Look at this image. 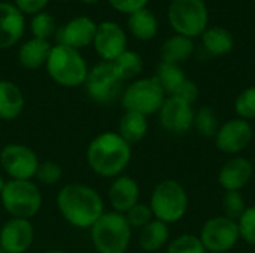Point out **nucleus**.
Returning <instances> with one entry per match:
<instances>
[{
    "label": "nucleus",
    "instance_id": "nucleus-35",
    "mask_svg": "<svg viewBox=\"0 0 255 253\" xmlns=\"http://www.w3.org/2000/svg\"><path fill=\"white\" fill-rule=\"evenodd\" d=\"M239 234L245 243L255 246V206L247 207L242 216L238 219Z\"/></svg>",
    "mask_w": 255,
    "mask_h": 253
},
{
    "label": "nucleus",
    "instance_id": "nucleus-27",
    "mask_svg": "<svg viewBox=\"0 0 255 253\" xmlns=\"http://www.w3.org/2000/svg\"><path fill=\"white\" fill-rule=\"evenodd\" d=\"M154 78L160 84L163 91L169 95H173L178 91V88L182 85V82L187 79L184 70L178 64H169V63H160Z\"/></svg>",
    "mask_w": 255,
    "mask_h": 253
},
{
    "label": "nucleus",
    "instance_id": "nucleus-13",
    "mask_svg": "<svg viewBox=\"0 0 255 253\" xmlns=\"http://www.w3.org/2000/svg\"><path fill=\"white\" fill-rule=\"evenodd\" d=\"M215 139V146L227 155H239L253 140V127L248 121L235 118L224 122Z\"/></svg>",
    "mask_w": 255,
    "mask_h": 253
},
{
    "label": "nucleus",
    "instance_id": "nucleus-33",
    "mask_svg": "<svg viewBox=\"0 0 255 253\" xmlns=\"http://www.w3.org/2000/svg\"><path fill=\"white\" fill-rule=\"evenodd\" d=\"M235 110L241 119L253 121L255 119V86L244 89L235 101Z\"/></svg>",
    "mask_w": 255,
    "mask_h": 253
},
{
    "label": "nucleus",
    "instance_id": "nucleus-34",
    "mask_svg": "<svg viewBox=\"0 0 255 253\" xmlns=\"http://www.w3.org/2000/svg\"><path fill=\"white\" fill-rule=\"evenodd\" d=\"M124 216L131 228H139V230H142L145 225H148L154 219L149 204H142V203H137Z\"/></svg>",
    "mask_w": 255,
    "mask_h": 253
},
{
    "label": "nucleus",
    "instance_id": "nucleus-45",
    "mask_svg": "<svg viewBox=\"0 0 255 253\" xmlns=\"http://www.w3.org/2000/svg\"><path fill=\"white\" fill-rule=\"evenodd\" d=\"M253 1H254V4H255V0H253Z\"/></svg>",
    "mask_w": 255,
    "mask_h": 253
},
{
    "label": "nucleus",
    "instance_id": "nucleus-15",
    "mask_svg": "<svg viewBox=\"0 0 255 253\" xmlns=\"http://www.w3.org/2000/svg\"><path fill=\"white\" fill-rule=\"evenodd\" d=\"M96 30L97 24L90 16H76L57 28L54 36L57 45H64L79 51L81 48L93 45Z\"/></svg>",
    "mask_w": 255,
    "mask_h": 253
},
{
    "label": "nucleus",
    "instance_id": "nucleus-4",
    "mask_svg": "<svg viewBox=\"0 0 255 253\" xmlns=\"http://www.w3.org/2000/svg\"><path fill=\"white\" fill-rule=\"evenodd\" d=\"M93 246L99 253H126L131 240V227L124 215L105 212L90 228Z\"/></svg>",
    "mask_w": 255,
    "mask_h": 253
},
{
    "label": "nucleus",
    "instance_id": "nucleus-36",
    "mask_svg": "<svg viewBox=\"0 0 255 253\" xmlns=\"http://www.w3.org/2000/svg\"><path fill=\"white\" fill-rule=\"evenodd\" d=\"M61 176H63V169L60 164H57L54 161H43L39 164L34 177H37V180L40 183L55 185L61 179Z\"/></svg>",
    "mask_w": 255,
    "mask_h": 253
},
{
    "label": "nucleus",
    "instance_id": "nucleus-2",
    "mask_svg": "<svg viewBox=\"0 0 255 253\" xmlns=\"http://www.w3.org/2000/svg\"><path fill=\"white\" fill-rule=\"evenodd\" d=\"M131 160V146L114 131L96 136L87 149L90 169L102 177H118Z\"/></svg>",
    "mask_w": 255,
    "mask_h": 253
},
{
    "label": "nucleus",
    "instance_id": "nucleus-8",
    "mask_svg": "<svg viewBox=\"0 0 255 253\" xmlns=\"http://www.w3.org/2000/svg\"><path fill=\"white\" fill-rule=\"evenodd\" d=\"M164 100L166 92L154 76L131 82L121 94V103L126 110L137 112L145 116L157 113Z\"/></svg>",
    "mask_w": 255,
    "mask_h": 253
},
{
    "label": "nucleus",
    "instance_id": "nucleus-38",
    "mask_svg": "<svg viewBox=\"0 0 255 253\" xmlns=\"http://www.w3.org/2000/svg\"><path fill=\"white\" fill-rule=\"evenodd\" d=\"M48 3L49 0H13L15 7L22 15H36L39 12H43Z\"/></svg>",
    "mask_w": 255,
    "mask_h": 253
},
{
    "label": "nucleus",
    "instance_id": "nucleus-26",
    "mask_svg": "<svg viewBox=\"0 0 255 253\" xmlns=\"http://www.w3.org/2000/svg\"><path fill=\"white\" fill-rule=\"evenodd\" d=\"M169 237H170L169 225L158 219H152L148 225H145L140 230L139 245L145 252H157L167 245Z\"/></svg>",
    "mask_w": 255,
    "mask_h": 253
},
{
    "label": "nucleus",
    "instance_id": "nucleus-1",
    "mask_svg": "<svg viewBox=\"0 0 255 253\" xmlns=\"http://www.w3.org/2000/svg\"><path fill=\"white\" fill-rule=\"evenodd\" d=\"M57 207L61 216L76 228H91L105 213L100 194L84 183L64 185L57 195Z\"/></svg>",
    "mask_w": 255,
    "mask_h": 253
},
{
    "label": "nucleus",
    "instance_id": "nucleus-30",
    "mask_svg": "<svg viewBox=\"0 0 255 253\" xmlns=\"http://www.w3.org/2000/svg\"><path fill=\"white\" fill-rule=\"evenodd\" d=\"M30 30L33 33V37L36 39H43L48 40L52 34H55V19L51 13L48 12H39L33 15L30 21Z\"/></svg>",
    "mask_w": 255,
    "mask_h": 253
},
{
    "label": "nucleus",
    "instance_id": "nucleus-25",
    "mask_svg": "<svg viewBox=\"0 0 255 253\" xmlns=\"http://www.w3.org/2000/svg\"><path fill=\"white\" fill-rule=\"evenodd\" d=\"M148 133L146 116L137 112L126 110L118 124V134L131 146L133 143L140 142Z\"/></svg>",
    "mask_w": 255,
    "mask_h": 253
},
{
    "label": "nucleus",
    "instance_id": "nucleus-22",
    "mask_svg": "<svg viewBox=\"0 0 255 253\" xmlns=\"http://www.w3.org/2000/svg\"><path fill=\"white\" fill-rule=\"evenodd\" d=\"M194 52V42L190 37L173 34L169 39L164 40V43L160 48V57L161 63L169 64H181L187 61Z\"/></svg>",
    "mask_w": 255,
    "mask_h": 253
},
{
    "label": "nucleus",
    "instance_id": "nucleus-41",
    "mask_svg": "<svg viewBox=\"0 0 255 253\" xmlns=\"http://www.w3.org/2000/svg\"><path fill=\"white\" fill-rule=\"evenodd\" d=\"M4 183H6V182H4L3 177L0 176V194H1V191H3V188H4Z\"/></svg>",
    "mask_w": 255,
    "mask_h": 253
},
{
    "label": "nucleus",
    "instance_id": "nucleus-11",
    "mask_svg": "<svg viewBox=\"0 0 255 253\" xmlns=\"http://www.w3.org/2000/svg\"><path fill=\"white\" fill-rule=\"evenodd\" d=\"M37 154L21 143H9L0 151V166L13 180H31L39 167Z\"/></svg>",
    "mask_w": 255,
    "mask_h": 253
},
{
    "label": "nucleus",
    "instance_id": "nucleus-5",
    "mask_svg": "<svg viewBox=\"0 0 255 253\" xmlns=\"http://www.w3.org/2000/svg\"><path fill=\"white\" fill-rule=\"evenodd\" d=\"M149 207L155 219L164 224L181 221L188 210V195L185 188L173 179H164L154 188Z\"/></svg>",
    "mask_w": 255,
    "mask_h": 253
},
{
    "label": "nucleus",
    "instance_id": "nucleus-39",
    "mask_svg": "<svg viewBox=\"0 0 255 253\" xmlns=\"http://www.w3.org/2000/svg\"><path fill=\"white\" fill-rule=\"evenodd\" d=\"M173 95H176V97H179V98L188 101L190 104H193V103L197 100V97H199V86H197L193 81L185 79V81L182 82V85L178 88V91H176Z\"/></svg>",
    "mask_w": 255,
    "mask_h": 253
},
{
    "label": "nucleus",
    "instance_id": "nucleus-16",
    "mask_svg": "<svg viewBox=\"0 0 255 253\" xmlns=\"http://www.w3.org/2000/svg\"><path fill=\"white\" fill-rule=\"evenodd\" d=\"M34 239V228L28 219L10 218L0 230V248L6 253H25Z\"/></svg>",
    "mask_w": 255,
    "mask_h": 253
},
{
    "label": "nucleus",
    "instance_id": "nucleus-19",
    "mask_svg": "<svg viewBox=\"0 0 255 253\" xmlns=\"http://www.w3.org/2000/svg\"><path fill=\"white\" fill-rule=\"evenodd\" d=\"M108 197L114 212L126 215L131 207H134L139 203L140 189L133 177L118 176L111 183Z\"/></svg>",
    "mask_w": 255,
    "mask_h": 253
},
{
    "label": "nucleus",
    "instance_id": "nucleus-12",
    "mask_svg": "<svg viewBox=\"0 0 255 253\" xmlns=\"http://www.w3.org/2000/svg\"><path fill=\"white\" fill-rule=\"evenodd\" d=\"M194 113L196 112L193 110V104L176 95H169L158 110V118L161 127L166 131L173 134H184L193 128Z\"/></svg>",
    "mask_w": 255,
    "mask_h": 253
},
{
    "label": "nucleus",
    "instance_id": "nucleus-14",
    "mask_svg": "<svg viewBox=\"0 0 255 253\" xmlns=\"http://www.w3.org/2000/svg\"><path fill=\"white\" fill-rule=\"evenodd\" d=\"M93 46L102 61L112 63L127 49L126 31L114 21H103L97 24Z\"/></svg>",
    "mask_w": 255,
    "mask_h": 253
},
{
    "label": "nucleus",
    "instance_id": "nucleus-40",
    "mask_svg": "<svg viewBox=\"0 0 255 253\" xmlns=\"http://www.w3.org/2000/svg\"><path fill=\"white\" fill-rule=\"evenodd\" d=\"M43 253H67V252L61 251V249H49V251H45Z\"/></svg>",
    "mask_w": 255,
    "mask_h": 253
},
{
    "label": "nucleus",
    "instance_id": "nucleus-44",
    "mask_svg": "<svg viewBox=\"0 0 255 253\" xmlns=\"http://www.w3.org/2000/svg\"><path fill=\"white\" fill-rule=\"evenodd\" d=\"M61 1H67V0H61Z\"/></svg>",
    "mask_w": 255,
    "mask_h": 253
},
{
    "label": "nucleus",
    "instance_id": "nucleus-17",
    "mask_svg": "<svg viewBox=\"0 0 255 253\" xmlns=\"http://www.w3.org/2000/svg\"><path fill=\"white\" fill-rule=\"evenodd\" d=\"M254 167L245 157H232L221 167L218 173V182L224 191H241L253 179Z\"/></svg>",
    "mask_w": 255,
    "mask_h": 253
},
{
    "label": "nucleus",
    "instance_id": "nucleus-42",
    "mask_svg": "<svg viewBox=\"0 0 255 253\" xmlns=\"http://www.w3.org/2000/svg\"><path fill=\"white\" fill-rule=\"evenodd\" d=\"M82 3H87V4H93V3H97L99 0H81Z\"/></svg>",
    "mask_w": 255,
    "mask_h": 253
},
{
    "label": "nucleus",
    "instance_id": "nucleus-20",
    "mask_svg": "<svg viewBox=\"0 0 255 253\" xmlns=\"http://www.w3.org/2000/svg\"><path fill=\"white\" fill-rule=\"evenodd\" d=\"M25 98L21 88L10 81H0V119L13 121L24 110Z\"/></svg>",
    "mask_w": 255,
    "mask_h": 253
},
{
    "label": "nucleus",
    "instance_id": "nucleus-28",
    "mask_svg": "<svg viewBox=\"0 0 255 253\" xmlns=\"http://www.w3.org/2000/svg\"><path fill=\"white\" fill-rule=\"evenodd\" d=\"M112 66H114L115 72L118 73V76L123 81H127V79H133L142 73L143 60H142L140 54H137L136 51L126 49L120 57H117L112 61Z\"/></svg>",
    "mask_w": 255,
    "mask_h": 253
},
{
    "label": "nucleus",
    "instance_id": "nucleus-47",
    "mask_svg": "<svg viewBox=\"0 0 255 253\" xmlns=\"http://www.w3.org/2000/svg\"><path fill=\"white\" fill-rule=\"evenodd\" d=\"M254 253H255V252H254Z\"/></svg>",
    "mask_w": 255,
    "mask_h": 253
},
{
    "label": "nucleus",
    "instance_id": "nucleus-3",
    "mask_svg": "<svg viewBox=\"0 0 255 253\" xmlns=\"http://www.w3.org/2000/svg\"><path fill=\"white\" fill-rule=\"evenodd\" d=\"M45 67L49 78L55 84L66 88H76L84 85L88 75L87 61L81 52L64 45L52 46Z\"/></svg>",
    "mask_w": 255,
    "mask_h": 253
},
{
    "label": "nucleus",
    "instance_id": "nucleus-31",
    "mask_svg": "<svg viewBox=\"0 0 255 253\" xmlns=\"http://www.w3.org/2000/svg\"><path fill=\"white\" fill-rule=\"evenodd\" d=\"M167 253H208L202 240L193 234H182L173 239L169 246Z\"/></svg>",
    "mask_w": 255,
    "mask_h": 253
},
{
    "label": "nucleus",
    "instance_id": "nucleus-10",
    "mask_svg": "<svg viewBox=\"0 0 255 253\" xmlns=\"http://www.w3.org/2000/svg\"><path fill=\"white\" fill-rule=\"evenodd\" d=\"M199 239L202 240L206 252L227 253L230 252L241 240L238 222L223 216H214L202 227Z\"/></svg>",
    "mask_w": 255,
    "mask_h": 253
},
{
    "label": "nucleus",
    "instance_id": "nucleus-18",
    "mask_svg": "<svg viewBox=\"0 0 255 253\" xmlns=\"http://www.w3.org/2000/svg\"><path fill=\"white\" fill-rule=\"evenodd\" d=\"M24 15L7 1H0V49L16 45L24 36Z\"/></svg>",
    "mask_w": 255,
    "mask_h": 253
},
{
    "label": "nucleus",
    "instance_id": "nucleus-46",
    "mask_svg": "<svg viewBox=\"0 0 255 253\" xmlns=\"http://www.w3.org/2000/svg\"><path fill=\"white\" fill-rule=\"evenodd\" d=\"M0 1H3V0H0Z\"/></svg>",
    "mask_w": 255,
    "mask_h": 253
},
{
    "label": "nucleus",
    "instance_id": "nucleus-37",
    "mask_svg": "<svg viewBox=\"0 0 255 253\" xmlns=\"http://www.w3.org/2000/svg\"><path fill=\"white\" fill-rule=\"evenodd\" d=\"M108 3L121 13L131 15L140 9H145L148 4V0H108Z\"/></svg>",
    "mask_w": 255,
    "mask_h": 253
},
{
    "label": "nucleus",
    "instance_id": "nucleus-23",
    "mask_svg": "<svg viewBox=\"0 0 255 253\" xmlns=\"http://www.w3.org/2000/svg\"><path fill=\"white\" fill-rule=\"evenodd\" d=\"M202 43L208 54L214 57H223L232 52L235 39L224 27H208L202 34Z\"/></svg>",
    "mask_w": 255,
    "mask_h": 253
},
{
    "label": "nucleus",
    "instance_id": "nucleus-7",
    "mask_svg": "<svg viewBox=\"0 0 255 253\" xmlns=\"http://www.w3.org/2000/svg\"><path fill=\"white\" fill-rule=\"evenodd\" d=\"M167 19L176 34L193 39L208 28L209 10L205 0H172Z\"/></svg>",
    "mask_w": 255,
    "mask_h": 253
},
{
    "label": "nucleus",
    "instance_id": "nucleus-29",
    "mask_svg": "<svg viewBox=\"0 0 255 253\" xmlns=\"http://www.w3.org/2000/svg\"><path fill=\"white\" fill-rule=\"evenodd\" d=\"M220 119L217 112L209 107V106H202L196 113H194V125L193 128H196V131L202 136V137H215L218 130H220Z\"/></svg>",
    "mask_w": 255,
    "mask_h": 253
},
{
    "label": "nucleus",
    "instance_id": "nucleus-6",
    "mask_svg": "<svg viewBox=\"0 0 255 253\" xmlns=\"http://www.w3.org/2000/svg\"><path fill=\"white\" fill-rule=\"evenodd\" d=\"M4 210L12 218L31 219L42 207V194L31 180H7L0 194Z\"/></svg>",
    "mask_w": 255,
    "mask_h": 253
},
{
    "label": "nucleus",
    "instance_id": "nucleus-21",
    "mask_svg": "<svg viewBox=\"0 0 255 253\" xmlns=\"http://www.w3.org/2000/svg\"><path fill=\"white\" fill-rule=\"evenodd\" d=\"M51 43L43 39H30L24 42L18 49V61L22 67L28 70H36L46 66L48 57L51 54Z\"/></svg>",
    "mask_w": 255,
    "mask_h": 253
},
{
    "label": "nucleus",
    "instance_id": "nucleus-24",
    "mask_svg": "<svg viewBox=\"0 0 255 253\" xmlns=\"http://www.w3.org/2000/svg\"><path fill=\"white\" fill-rule=\"evenodd\" d=\"M127 27H128V31L137 40H151L157 36L158 21H157V16L149 9L145 7L128 15Z\"/></svg>",
    "mask_w": 255,
    "mask_h": 253
},
{
    "label": "nucleus",
    "instance_id": "nucleus-9",
    "mask_svg": "<svg viewBox=\"0 0 255 253\" xmlns=\"http://www.w3.org/2000/svg\"><path fill=\"white\" fill-rule=\"evenodd\" d=\"M123 79L115 72L112 63L102 61L88 70L85 89L88 97L99 104H111L123 94Z\"/></svg>",
    "mask_w": 255,
    "mask_h": 253
},
{
    "label": "nucleus",
    "instance_id": "nucleus-32",
    "mask_svg": "<svg viewBox=\"0 0 255 253\" xmlns=\"http://www.w3.org/2000/svg\"><path fill=\"white\" fill-rule=\"evenodd\" d=\"M245 200L241 191H226L223 197V212L224 216L238 222V219L245 212Z\"/></svg>",
    "mask_w": 255,
    "mask_h": 253
},
{
    "label": "nucleus",
    "instance_id": "nucleus-43",
    "mask_svg": "<svg viewBox=\"0 0 255 253\" xmlns=\"http://www.w3.org/2000/svg\"><path fill=\"white\" fill-rule=\"evenodd\" d=\"M0 253H6V252H4V251H3V249L0 248Z\"/></svg>",
    "mask_w": 255,
    "mask_h": 253
}]
</instances>
